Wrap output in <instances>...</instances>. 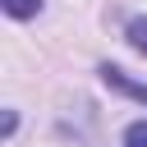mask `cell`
Here are the masks:
<instances>
[{
  "label": "cell",
  "mask_w": 147,
  "mask_h": 147,
  "mask_svg": "<svg viewBox=\"0 0 147 147\" xmlns=\"http://www.w3.org/2000/svg\"><path fill=\"white\" fill-rule=\"evenodd\" d=\"M96 78L110 87V92H119V96H129V101H138V106H147V83H138L133 74H124L119 64H96Z\"/></svg>",
  "instance_id": "6da1fadb"
},
{
  "label": "cell",
  "mask_w": 147,
  "mask_h": 147,
  "mask_svg": "<svg viewBox=\"0 0 147 147\" xmlns=\"http://www.w3.org/2000/svg\"><path fill=\"white\" fill-rule=\"evenodd\" d=\"M124 41L147 60V14H129V18H124Z\"/></svg>",
  "instance_id": "7a4b0ae2"
},
{
  "label": "cell",
  "mask_w": 147,
  "mask_h": 147,
  "mask_svg": "<svg viewBox=\"0 0 147 147\" xmlns=\"http://www.w3.org/2000/svg\"><path fill=\"white\" fill-rule=\"evenodd\" d=\"M0 9H5L9 18H18V23H28V18L41 14V0H0Z\"/></svg>",
  "instance_id": "3957f363"
},
{
  "label": "cell",
  "mask_w": 147,
  "mask_h": 147,
  "mask_svg": "<svg viewBox=\"0 0 147 147\" xmlns=\"http://www.w3.org/2000/svg\"><path fill=\"white\" fill-rule=\"evenodd\" d=\"M124 147H147V119L124 124Z\"/></svg>",
  "instance_id": "277c9868"
},
{
  "label": "cell",
  "mask_w": 147,
  "mask_h": 147,
  "mask_svg": "<svg viewBox=\"0 0 147 147\" xmlns=\"http://www.w3.org/2000/svg\"><path fill=\"white\" fill-rule=\"evenodd\" d=\"M14 129H18V110H5V124H0V133H5V138H14Z\"/></svg>",
  "instance_id": "5b68a950"
}]
</instances>
